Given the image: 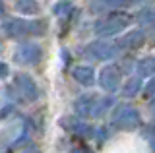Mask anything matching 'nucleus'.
Here are the masks:
<instances>
[{"mask_svg": "<svg viewBox=\"0 0 155 153\" xmlns=\"http://www.w3.org/2000/svg\"><path fill=\"white\" fill-rule=\"evenodd\" d=\"M110 105H113L110 97H99V95L87 93L76 99L74 111L80 118H97L101 114H105L107 109H110Z\"/></svg>", "mask_w": 155, "mask_h": 153, "instance_id": "obj_1", "label": "nucleus"}, {"mask_svg": "<svg viewBox=\"0 0 155 153\" xmlns=\"http://www.w3.org/2000/svg\"><path fill=\"white\" fill-rule=\"evenodd\" d=\"M132 18L128 14H110V16L103 18L101 21L95 23V33L99 37H113V35H118L120 31H124L126 27L130 25Z\"/></svg>", "mask_w": 155, "mask_h": 153, "instance_id": "obj_2", "label": "nucleus"}, {"mask_svg": "<svg viewBox=\"0 0 155 153\" xmlns=\"http://www.w3.org/2000/svg\"><path fill=\"white\" fill-rule=\"evenodd\" d=\"M140 124H142L140 112L128 105H120L113 114V126L120 128V130H136Z\"/></svg>", "mask_w": 155, "mask_h": 153, "instance_id": "obj_3", "label": "nucleus"}, {"mask_svg": "<svg viewBox=\"0 0 155 153\" xmlns=\"http://www.w3.org/2000/svg\"><path fill=\"white\" fill-rule=\"evenodd\" d=\"M85 52H87V56H91V58H95V60H110L120 52V47L116 45V43L93 41V43L87 45Z\"/></svg>", "mask_w": 155, "mask_h": 153, "instance_id": "obj_4", "label": "nucleus"}, {"mask_svg": "<svg viewBox=\"0 0 155 153\" xmlns=\"http://www.w3.org/2000/svg\"><path fill=\"white\" fill-rule=\"evenodd\" d=\"M41 58H43V49L37 43H21L16 50V62H19V64L33 66L41 62Z\"/></svg>", "mask_w": 155, "mask_h": 153, "instance_id": "obj_5", "label": "nucleus"}, {"mask_svg": "<svg viewBox=\"0 0 155 153\" xmlns=\"http://www.w3.org/2000/svg\"><path fill=\"white\" fill-rule=\"evenodd\" d=\"M99 83L105 91L114 93V91H118L120 85H122V74H120V70L116 68V66H105L99 74Z\"/></svg>", "mask_w": 155, "mask_h": 153, "instance_id": "obj_6", "label": "nucleus"}, {"mask_svg": "<svg viewBox=\"0 0 155 153\" xmlns=\"http://www.w3.org/2000/svg\"><path fill=\"white\" fill-rule=\"evenodd\" d=\"M4 33L10 37V39H21L25 35H31V27H29V21L19 20V18H10L2 23Z\"/></svg>", "mask_w": 155, "mask_h": 153, "instance_id": "obj_7", "label": "nucleus"}, {"mask_svg": "<svg viewBox=\"0 0 155 153\" xmlns=\"http://www.w3.org/2000/svg\"><path fill=\"white\" fill-rule=\"evenodd\" d=\"M16 87L18 91L27 99V101H35L39 99V87L35 83V80L27 74H18L16 76Z\"/></svg>", "mask_w": 155, "mask_h": 153, "instance_id": "obj_8", "label": "nucleus"}, {"mask_svg": "<svg viewBox=\"0 0 155 153\" xmlns=\"http://www.w3.org/2000/svg\"><path fill=\"white\" fill-rule=\"evenodd\" d=\"M145 41V35L143 31L140 29H134V31H128L124 37H120L116 41V45L120 47V50H134V49H140Z\"/></svg>", "mask_w": 155, "mask_h": 153, "instance_id": "obj_9", "label": "nucleus"}, {"mask_svg": "<svg viewBox=\"0 0 155 153\" xmlns=\"http://www.w3.org/2000/svg\"><path fill=\"white\" fill-rule=\"evenodd\" d=\"M74 78H76L78 83L89 87V85L95 83V70L91 68V66H78L74 70Z\"/></svg>", "mask_w": 155, "mask_h": 153, "instance_id": "obj_10", "label": "nucleus"}, {"mask_svg": "<svg viewBox=\"0 0 155 153\" xmlns=\"http://www.w3.org/2000/svg\"><path fill=\"white\" fill-rule=\"evenodd\" d=\"M136 72H138L140 78H153L155 76V58L140 60L138 66H136Z\"/></svg>", "mask_w": 155, "mask_h": 153, "instance_id": "obj_11", "label": "nucleus"}, {"mask_svg": "<svg viewBox=\"0 0 155 153\" xmlns=\"http://www.w3.org/2000/svg\"><path fill=\"white\" fill-rule=\"evenodd\" d=\"M16 10L19 14H25V16H35V14H39L41 6H39L37 0H18L16 2Z\"/></svg>", "mask_w": 155, "mask_h": 153, "instance_id": "obj_12", "label": "nucleus"}, {"mask_svg": "<svg viewBox=\"0 0 155 153\" xmlns=\"http://www.w3.org/2000/svg\"><path fill=\"white\" fill-rule=\"evenodd\" d=\"M140 91H142V80H140V76L138 78H130L124 85V97H134Z\"/></svg>", "mask_w": 155, "mask_h": 153, "instance_id": "obj_13", "label": "nucleus"}, {"mask_svg": "<svg viewBox=\"0 0 155 153\" xmlns=\"http://www.w3.org/2000/svg\"><path fill=\"white\" fill-rule=\"evenodd\" d=\"M138 20L142 25H147V27H155V10L147 8V10H142L138 16Z\"/></svg>", "mask_w": 155, "mask_h": 153, "instance_id": "obj_14", "label": "nucleus"}, {"mask_svg": "<svg viewBox=\"0 0 155 153\" xmlns=\"http://www.w3.org/2000/svg\"><path fill=\"white\" fill-rule=\"evenodd\" d=\"M132 2H136V0H105V4L110 8H120V6H126V4H132Z\"/></svg>", "mask_w": 155, "mask_h": 153, "instance_id": "obj_15", "label": "nucleus"}, {"mask_svg": "<svg viewBox=\"0 0 155 153\" xmlns=\"http://www.w3.org/2000/svg\"><path fill=\"white\" fill-rule=\"evenodd\" d=\"M68 10H70V2L68 0H62V2H58L54 6V14H64Z\"/></svg>", "mask_w": 155, "mask_h": 153, "instance_id": "obj_16", "label": "nucleus"}, {"mask_svg": "<svg viewBox=\"0 0 155 153\" xmlns=\"http://www.w3.org/2000/svg\"><path fill=\"white\" fill-rule=\"evenodd\" d=\"M143 95H145V97H151V95H155V76H153L151 80H149V83L145 85Z\"/></svg>", "mask_w": 155, "mask_h": 153, "instance_id": "obj_17", "label": "nucleus"}, {"mask_svg": "<svg viewBox=\"0 0 155 153\" xmlns=\"http://www.w3.org/2000/svg\"><path fill=\"white\" fill-rule=\"evenodd\" d=\"M145 138H147L149 145H151V149L155 153V128H147V130H145Z\"/></svg>", "mask_w": 155, "mask_h": 153, "instance_id": "obj_18", "label": "nucleus"}, {"mask_svg": "<svg viewBox=\"0 0 155 153\" xmlns=\"http://www.w3.org/2000/svg\"><path fill=\"white\" fill-rule=\"evenodd\" d=\"M8 66L6 64H4V62H0V78H6V76H8Z\"/></svg>", "mask_w": 155, "mask_h": 153, "instance_id": "obj_19", "label": "nucleus"}, {"mask_svg": "<svg viewBox=\"0 0 155 153\" xmlns=\"http://www.w3.org/2000/svg\"><path fill=\"white\" fill-rule=\"evenodd\" d=\"M19 153H39V151H37V147H29V149H23Z\"/></svg>", "mask_w": 155, "mask_h": 153, "instance_id": "obj_20", "label": "nucleus"}, {"mask_svg": "<svg viewBox=\"0 0 155 153\" xmlns=\"http://www.w3.org/2000/svg\"><path fill=\"white\" fill-rule=\"evenodd\" d=\"M72 153H91V151H87V149H74Z\"/></svg>", "mask_w": 155, "mask_h": 153, "instance_id": "obj_21", "label": "nucleus"}, {"mask_svg": "<svg viewBox=\"0 0 155 153\" xmlns=\"http://www.w3.org/2000/svg\"><path fill=\"white\" fill-rule=\"evenodd\" d=\"M4 14V4H2V0H0V16Z\"/></svg>", "mask_w": 155, "mask_h": 153, "instance_id": "obj_22", "label": "nucleus"}, {"mask_svg": "<svg viewBox=\"0 0 155 153\" xmlns=\"http://www.w3.org/2000/svg\"><path fill=\"white\" fill-rule=\"evenodd\" d=\"M151 112H153V114H155V101H153V103H151Z\"/></svg>", "mask_w": 155, "mask_h": 153, "instance_id": "obj_23", "label": "nucleus"}, {"mask_svg": "<svg viewBox=\"0 0 155 153\" xmlns=\"http://www.w3.org/2000/svg\"><path fill=\"white\" fill-rule=\"evenodd\" d=\"M0 50H2V43H0Z\"/></svg>", "mask_w": 155, "mask_h": 153, "instance_id": "obj_24", "label": "nucleus"}]
</instances>
